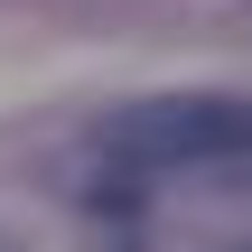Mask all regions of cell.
<instances>
[{
	"label": "cell",
	"mask_w": 252,
	"mask_h": 252,
	"mask_svg": "<svg viewBox=\"0 0 252 252\" xmlns=\"http://www.w3.org/2000/svg\"><path fill=\"white\" fill-rule=\"evenodd\" d=\"M103 150L131 168H252V103L234 94H159L103 122Z\"/></svg>",
	"instance_id": "6da1fadb"
}]
</instances>
